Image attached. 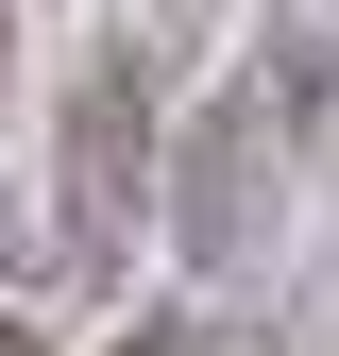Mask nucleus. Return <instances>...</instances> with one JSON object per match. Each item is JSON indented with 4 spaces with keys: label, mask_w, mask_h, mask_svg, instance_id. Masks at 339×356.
<instances>
[{
    "label": "nucleus",
    "mask_w": 339,
    "mask_h": 356,
    "mask_svg": "<svg viewBox=\"0 0 339 356\" xmlns=\"http://www.w3.org/2000/svg\"><path fill=\"white\" fill-rule=\"evenodd\" d=\"M306 17H339V0H306Z\"/></svg>",
    "instance_id": "5"
},
{
    "label": "nucleus",
    "mask_w": 339,
    "mask_h": 356,
    "mask_svg": "<svg viewBox=\"0 0 339 356\" xmlns=\"http://www.w3.org/2000/svg\"><path fill=\"white\" fill-rule=\"evenodd\" d=\"M322 153H339V17L288 0V17L238 34V68L204 85L187 153H170V254H187L204 289L272 272V238H288V204H306Z\"/></svg>",
    "instance_id": "1"
},
{
    "label": "nucleus",
    "mask_w": 339,
    "mask_h": 356,
    "mask_svg": "<svg viewBox=\"0 0 339 356\" xmlns=\"http://www.w3.org/2000/svg\"><path fill=\"white\" fill-rule=\"evenodd\" d=\"M0 356H51V339H34V323H0Z\"/></svg>",
    "instance_id": "4"
},
{
    "label": "nucleus",
    "mask_w": 339,
    "mask_h": 356,
    "mask_svg": "<svg viewBox=\"0 0 339 356\" xmlns=\"http://www.w3.org/2000/svg\"><path fill=\"white\" fill-rule=\"evenodd\" d=\"M102 356H238V339H221V323H204V305H136V323H119Z\"/></svg>",
    "instance_id": "3"
},
{
    "label": "nucleus",
    "mask_w": 339,
    "mask_h": 356,
    "mask_svg": "<svg viewBox=\"0 0 339 356\" xmlns=\"http://www.w3.org/2000/svg\"><path fill=\"white\" fill-rule=\"evenodd\" d=\"M136 220H170V34L119 17L51 85V272L119 289L136 272Z\"/></svg>",
    "instance_id": "2"
}]
</instances>
